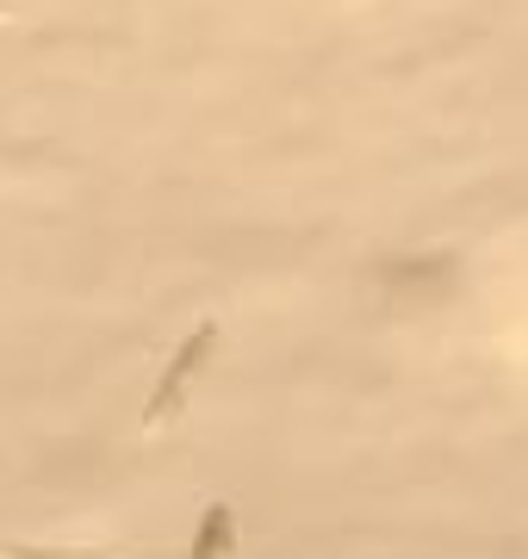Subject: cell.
<instances>
[{
	"label": "cell",
	"instance_id": "obj_1",
	"mask_svg": "<svg viewBox=\"0 0 528 559\" xmlns=\"http://www.w3.org/2000/svg\"><path fill=\"white\" fill-rule=\"evenodd\" d=\"M212 342H218V330H212V323H200V330H193V336L181 342V355L168 360V373L156 380V399H149V411H143V423H149V429H156V423H168V411H181L187 380H193V373L205 367V355H212Z\"/></svg>",
	"mask_w": 528,
	"mask_h": 559
},
{
	"label": "cell",
	"instance_id": "obj_2",
	"mask_svg": "<svg viewBox=\"0 0 528 559\" xmlns=\"http://www.w3.org/2000/svg\"><path fill=\"white\" fill-rule=\"evenodd\" d=\"M230 547H237V510L212 503L200 516V535H193V559H230Z\"/></svg>",
	"mask_w": 528,
	"mask_h": 559
},
{
	"label": "cell",
	"instance_id": "obj_3",
	"mask_svg": "<svg viewBox=\"0 0 528 559\" xmlns=\"http://www.w3.org/2000/svg\"><path fill=\"white\" fill-rule=\"evenodd\" d=\"M0 559H62V554H20V547H7Z\"/></svg>",
	"mask_w": 528,
	"mask_h": 559
}]
</instances>
